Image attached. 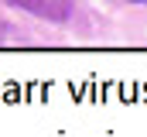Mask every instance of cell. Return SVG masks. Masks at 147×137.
<instances>
[{
  "label": "cell",
  "mask_w": 147,
  "mask_h": 137,
  "mask_svg": "<svg viewBox=\"0 0 147 137\" xmlns=\"http://www.w3.org/2000/svg\"><path fill=\"white\" fill-rule=\"evenodd\" d=\"M7 3H10L14 10L34 14V17H41V21H55V24L75 17V3L72 0H7Z\"/></svg>",
  "instance_id": "1"
},
{
  "label": "cell",
  "mask_w": 147,
  "mask_h": 137,
  "mask_svg": "<svg viewBox=\"0 0 147 137\" xmlns=\"http://www.w3.org/2000/svg\"><path fill=\"white\" fill-rule=\"evenodd\" d=\"M3 34H7V24H3V21H0V38H3Z\"/></svg>",
  "instance_id": "2"
}]
</instances>
